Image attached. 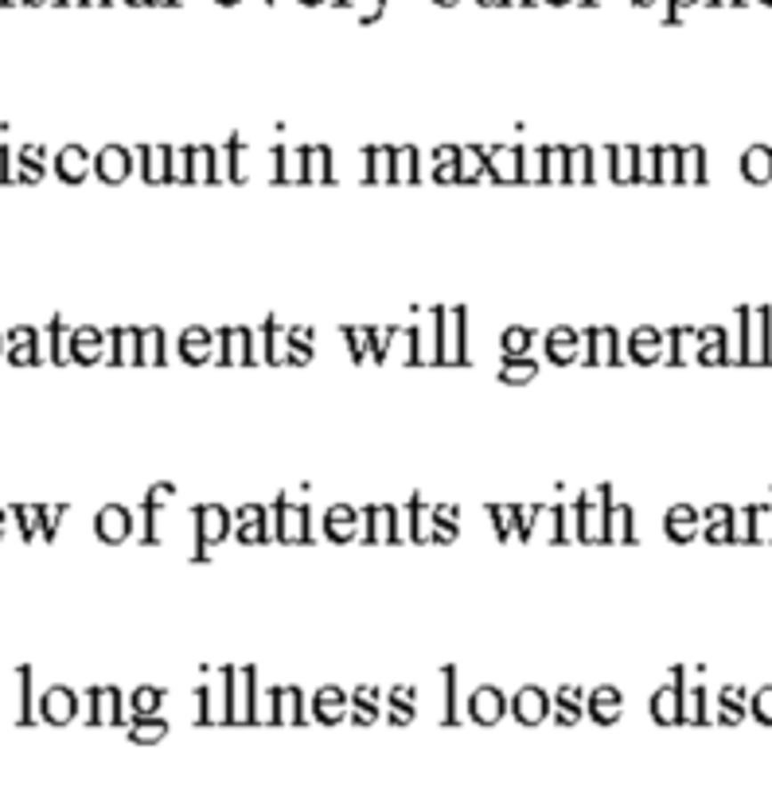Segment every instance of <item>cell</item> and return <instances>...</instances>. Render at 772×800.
<instances>
[{"label": "cell", "instance_id": "3957f363", "mask_svg": "<svg viewBox=\"0 0 772 800\" xmlns=\"http://www.w3.org/2000/svg\"><path fill=\"white\" fill-rule=\"evenodd\" d=\"M472 714L480 722H492L496 714H503V691L500 687H476L472 691Z\"/></svg>", "mask_w": 772, "mask_h": 800}, {"label": "cell", "instance_id": "7a4b0ae2", "mask_svg": "<svg viewBox=\"0 0 772 800\" xmlns=\"http://www.w3.org/2000/svg\"><path fill=\"white\" fill-rule=\"evenodd\" d=\"M683 699H687V687L683 683H667L663 691L652 699V711L660 714L663 722H671V719H679V714H683Z\"/></svg>", "mask_w": 772, "mask_h": 800}, {"label": "cell", "instance_id": "e0dca14e", "mask_svg": "<svg viewBox=\"0 0 772 800\" xmlns=\"http://www.w3.org/2000/svg\"><path fill=\"white\" fill-rule=\"evenodd\" d=\"M527 347H531L527 328H508L503 332V360H519V355H527Z\"/></svg>", "mask_w": 772, "mask_h": 800}, {"label": "cell", "instance_id": "30bf717a", "mask_svg": "<svg viewBox=\"0 0 772 800\" xmlns=\"http://www.w3.org/2000/svg\"><path fill=\"white\" fill-rule=\"evenodd\" d=\"M239 523H242V527H239V539H242V543H262V539H270V531H265V511L257 508V504H254V508H242V511H239Z\"/></svg>", "mask_w": 772, "mask_h": 800}, {"label": "cell", "instance_id": "d6986e66", "mask_svg": "<svg viewBox=\"0 0 772 800\" xmlns=\"http://www.w3.org/2000/svg\"><path fill=\"white\" fill-rule=\"evenodd\" d=\"M328 527H332V535L339 539V535H352V527H355V511L352 508H332V516H328Z\"/></svg>", "mask_w": 772, "mask_h": 800}, {"label": "cell", "instance_id": "ffe728a7", "mask_svg": "<svg viewBox=\"0 0 772 800\" xmlns=\"http://www.w3.org/2000/svg\"><path fill=\"white\" fill-rule=\"evenodd\" d=\"M679 180H691V184L703 180V149H687L683 152V172H679Z\"/></svg>", "mask_w": 772, "mask_h": 800}, {"label": "cell", "instance_id": "603a6c76", "mask_svg": "<svg viewBox=\"0 0 772 800\" xmlns=\"http://www.w3.org/2000/svg\"><path fill=\"white\" fill-rule=\"evenodd\" d=\"M164 160H168V149H149V180H160L168 176V168H164Z\"/></svg>", "mask_w": 772, "mask_h": 800}, {"label": "cell", "instance_id": "8992f818", "mask_svg": "<svg viewBox=\"0 0 772 800\" xmlns=\"http://www.w3.org/2000/svg\"><path fill=\"white\" fill-rule=\"evenodd\" d=\"M741 172H745L753 184H765V180H772V149H765V145H753L745 152V160H741Z\"/></svg>", "mask_w": 772, "mask_h": 800}, {"label": "cell", "instance_id": "4fadbf2b", "mask_svg": "<svg viewBox=\"0 0 772 800\" xmlns=\"http://www.w3.org/2000/svg\"><path fill=\"white\" fill-rule=\"evenodd\" d=\"M593 714L601 722H613L616 719V706H621V691L616 687H601V691H593Z\"/></svg>", "mask_w": 772, "mask_h": 800}, {"label": "cell", "instance_id": "9c48e42d", "mask_svg": "<svg viewBox=\"0 0 772 800\" xmlns=\"http://www.w3.org/2000/svg\"><path fill=\"white\" fill-rule=\"evenodd\" d=\"M663 523H667V535H671V539H691L698 531V516H695V508H687V504H679V508L667 511Z\"/></svg>", "mask_w": 772, "mask_h": 800}, {"label": "cell", "instance_id": "ba28073f", "mask_svg": "<svg viewBox=\"0 0 772 800\" xmlns=\"http://www.w3.org/2000/svg\"><path fill=\"white\" fill-rule=\"evenodd\" d=\"M226 352H219L223 363H239V360H250V328H226Z\"/></svg>", "mask_w": 772, "mask_h": 800}, {"label": "cell", "instance_id": "2e32d148", "mask_svg": "<svg viewBox=\"0 0 772 800\" xmlns=\"http://www.w3.org/2000/svg\"><path fill=\"white\" fill-rule=\"evenodd\" d=\"M207 332L203 328H191V332H183V340H180V352H183V360H191V363H199L203 355H207Z\"/></svg>", "mask_w": 772, "mask_h": 800}, {"label": "cell", "instance_id": "5b68a950", "mask_svg": "<svg viewBox=\"0 0 772 800\" xmlns=\"http://www.w3.org/2000/svg\"><path fill=\"white\" fill-rule=\"evenodd\" d=\"M195 516H199V539L203 543H215L226 535V511L219 504H203L195 508Z\"/></svg>", "mask_w": 772, "mask_h": 800}, {"label": "cell", "instance_id": "484cf974", "mask_svg": "<svg viewBox=\"0 0 772 800\" xmlns=\"http://www.w3.org/2000/svg\"><path fill=\"white\" fill-rule=\"evenodd\" d=\"M78 164H82V149H67V157H63V160H59V172H67V176H70V180H75V176H78V172H82V168H78Z\"/></svg>", "mask_w": 772, "mask_h": 800}, {"label": "cell", "instance_id": "44dd1931", "mask_svg": "<svg viewBox=\"0 0 772 800\" xmlns=\"http://www.w3.org/2000/svg\"><path fill=\"white\" fill-rule=\"evenodd\" d=\"M613 157H616V168H613V176L616 180H632L636 176V149H613Z\"/></svg>", "mask_w": 772, "mask_h": 800}, {"label": "cell", "instance_id": "9a60e30c", "mask_svg": "<svg viewBox=\"0 0 772 800\" xmlns=\"http://www.w3.org/2000/svg\"><path fill=\"white\" fill-rule=\"evenodd\" d=\"M70 711H75V695L63 691V687L47 691V703H44V714H47V719H70Z\"/></svg>", "mask_w": 772, "mask_h": 800}, {"label": "cell", "instance_id": "5bb4252c", "mask_svg": "<svg viewBox=\"0 0 772 800\" xmlns=\"http://www.w3.org/2000/svg\"><path fill=\"white\" fill-rule=\"evenodd\" d=\"M98 172L106 180H121L129 172V152H121V149H106L102 152V160H98Z\"/></svg>", "mask_w": 772, "mask_h": 800}, {"label": "cell", "instance_id": "52a82bcc", "mask_svg": "<svg viewBox=\"0 0 772 800\" xmlns=\"http://www.w3.org/2000/svg\"><path fill=\"white\" fill-rule=\"evenodd\" d=\"M98 535H102V539H110V543L126 539V535H129V511H126V508H106V511L98 516Z\"/></svg>", "mask_w": 772, "mask_h": 800}, {"label": "cell", "instance_id": "7c38bea8", "mask_svg": "<svg viewBox=\"0 0 772 800\" xmlns=\"http://www.w3.org/2000/svg\"><path fill=\"white\" fill-rule=\"evenodd\" d=\"M605 531H609V539H624L632 543V508L624 504H609V519H605Z\"/></svg>", "mask_w": 772, "mask_h": 800}, {"label": "cell", "instance_id": "7402d4cb", "mask_svg": "<svg viewBox=\"0 0 772 800\" xmlns=\"http://www.w3.org/2000/svg\"><path fill=\"white\" fill-rule=\"evenodd\" d=\"M98 344H102V336L98 332H75V352H78V360H94L98 355Z\"/></svg>", "mask_w": 772, "mask_h": 800}, {"label": "cell", "instance_id": "d4e9b609", "mask_svg": "<svg viewBox=\"0 0 772 800\" xmlns=\"http://www.w3.org/2000/svg\"><path fill=\"white\" fill-rule=\"evenodd\" d=\"M394 180H414V149H402V152H398Z\"/></svg>", "mask_w": 772, "mask_h": 800}, {"label": "cell", "instance_id": "6da1fadb", "mask_svg": "<svg viewBox=\"0 0 772 800\" xmlns=\"http://www.w3.org/2000/svg\"><path fill=\"white\" fill-rule=\"evenodd\" d=\"M628 347H632V360L652 363V360H660L663 332H655V328H636V332H632V340H628Z\"/></svg>", "mask_w": 772, "mask_h": 800}, {"label": "cell", "instance_id": "277c9868", "mask_svg": "<svg viewBox=\"0 0 772 800\" xmlns=\"http://www.w3.org/2000/svg\"><path fill=\"white\" fill-rule=\"evenodd\" d=\"M515 714H519L523 722H539L542 714H547V695H542L539 687H523V691L515 695Z\"/></svg>", "mask_w": 772, "mask_h": 800}, {"label": "cell", "instance_id": "cb8c5ba5", "mask_svg": "<svg viewBox=\"0 0 772 800\" xmlns=\"http://www.w3.org/2000/svg\"><path fill=\"white\" fill-rule=\"evenodd\" d=\"M753 711H757V719L772 722V687H760V691L753 695Z\"/></svg>", "mask_w": 772, "mask_h": 800}, {"label": "cell", "instance_id": "ac0fdd59", "mask_svg": "<svg viewBox=\"0 0 772 800\" xmlns=\"http://www.w3.org/2000/svg\"><path fill=\"white\" fill-rule=\"evenodd\" d=\"M534 371H539V367H534L531 355H519V360H503L500 379H508V383H527Z\"/></svg>", "mask_w": 772, "mask_h": 800}, {"label": "cell", "instance_id": "8fae6325", "mask_svg": "<svg viewBox=\"0 0 772 800\" xmlns=\"http://www.w3.org/2000/svg\"><path fill=\"white\" fill-rule=\"evenodd\" d=\"M578 332L573 328H554L550 332V340H547V347H550V360L554 363H570L573 360V352H578Z\"/></svg>", "mask_w": 772, "mask_h": 800}]
</instances>
